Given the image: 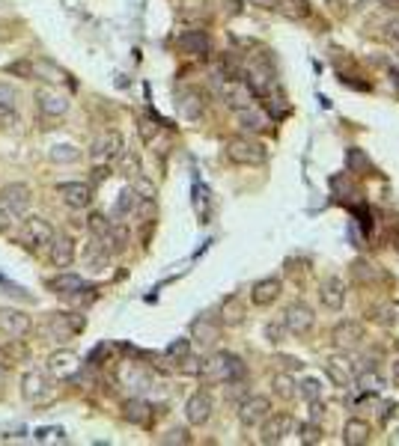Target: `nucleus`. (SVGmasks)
Instances as JSON below:
<instances>
[{
  "mask_svg": "<svg viewBox=\"0 0 399 446\" xmlns=\"http://www.w3.org/2000/svg\"><path fill=\"white\" fill-rule=\"evenodd\" d=\"M286 337H289V330H286L283 318H280V321H268V325H266V339H268L271 345H280Z\"/></svg>",
  "mask_w": 399,
  "mask_h": 446,
  "instance_id": "nucleus-34",
  "label": "nucleus"
},
{
  "mask_svg": "<svg viewBox=\"0 0 399 446\" xmlns=\"http://www.w3.org/2000/svg\"><path fill=\"white\" fill-rule=\"evenodd\" d=\"M122 417H126L131 426H146L149 423V405L143 399H129L122 405Z\"/></svg>",
  "mask_w": 399,
  "mask_h": 446,
  "instance_id": "nucleus-29",
  "label": "nucleus"
},
{
  "mask_svg": "<svg viewBox=\"0 0 399 446\" xmlns=\"http://www.w3.org/2000/svg\"><path fill=\"white\" fill-rule=\"evenodd\" d=\"M191 354V339H176V342H170L167 345V357H170V360H185V357H188Z\"/></svg>",
  "mask_w": 399,
  "mask_h": 446,
  "instance_id": "nucleus-36",
  "label": "nucleus"
},
{
  "mask_svg": "<svg viewBox=\"0 0 399 446\" xmlns=\"http://www.w3.org/2000/svg\"><path fill=\"white\" fill-rule=\"evenodd\" d=\"M48 435H51V428H39L36 431V440H48Z\"/></svg>",
  "mask_w": 399,
  "mask_h": 446,
  "instance_id": "nucleus-53",
  "label": "nucleus"
},
{
  "mask_svg": "<svg viewBox=\"0 0 399 446\" xmlns=\"http://www.w3.org/2000/svg\"><path fill=\"white\" fill-rule=\"evenodd\" d=\"M110 176V170L105 164H98V170H93V182H105Z\"/></svg>",
  "mask_w": 399,
  "mask_h": 446,
  "instance_id": "nucleus-50",
  "label": "nucleus"
},
{
  "mask_svg": "<svg viewBox=\"0 0 399 446\" xmlns=\"http://www.w3.org/2000/svg\"><path fill=\"white\" fill-rule=\"evenodd\" d=\"M33 330V318L24 313V309H12V306H4L0 309V333H6L9 339H27Z\"/></svg>",
  "mask_w": 399,
  "mask_h": 446,
  "instance_id": "nucleus-6",
  "label": "nucleus"
},
{
  "mask_svg": "<svg viewBox=\"0 0 399 446\" xmlns=\"http://www.w3.org/2000/svg\"><path fill=\"white\" fill-rule=\"evenodd\" d=\"M280 292H283L280 280H277V277H266V280L254 283V289H251V301H254L256 306H271V304L280 297Z\"/></svg>",
  "mask_w": 399,
  "mask_h": 446,
  "instance_id": "nucleus-21",
  "label": "nucleus"
},
{
  "mask_svg": "<svg viewBox=\"0 0 399 446\" xmlns=\"http://www.w3.org/2000/svg\"><path fill=\"white\" fill-rule=\"evenodd\" d=\"M15 102H18V90H15V86L0 83V104H12V107H15Z\"/></svg>",
  "mask_w": 399,
  "mask_h": 446,
  "instance_id": "nucleus-44",
  "label": "nucleus"
},
{
  "mask_svg": "<svg viewBox=\"0 0 399 446\" xmlns=\"http://www.w3.org/2000/svg\"><path fill=\"white\" fill-rule=\"evenodd\" d=\"M242 375H244V363L235 354H227V351L211 354L209 360L200 363V372H197V378L203 384H227V381H235Z\"/></svg>",
  "mask_w": 399,
  "mask_h": 446,
  "instance_id": "nucleus-1",
  "label": "nucleus"
},
{
  "mask_svg": "<svg viewBox=\"0 0 399 446\" xmlns=\"http://www.w3.org/2000/svg\"><path fill=\"white\" fill-rule=\"evenodd\" d=\"M239 126L244 128V131H268L271 128V116L266 114L263 107H256V104H247V107H242L239 110Z\"/></svg>",
  "mask_w": 399,
  "mask_h": 446,
  "instance_id": "nucleus-22",
  "label": "nucleus"
},
{
  "mask_svg": "<svg viewBox=\"0 0 399 446\" xmlns=\"http://www.w3.org/2000/svg\"><path fill=\"white\" fill-rule=\"evenodd\" d=\"M74 372H78V357H74L72 351L60 349V351H54L51 357H48V375L51 378L69 381V378H74Z\"/></svg>",
  "mask_w": 399,
  "mask_h": 446,
  "instance_id": "nucleus-14",
  "label": "nucleus"
},
{
  "mask_svg": "<svg viewBox=\"0 0 399 446\" xmlns=\"http://www.w3.org/2000/svg\"><path fill=\"white\" fill-rule=\"evenodd\" d=\"M280 318H283L286 330H289V337H307V333L313 330V325H316L313 306H307V304H301V301H295V304L286 306Z\"/></svg>",
  "mask_w": 399,
  "mask_h": 446,
  "instance_id": "nucleus-3",
  "label": "nucleus"
},
{
  "mask_svg": "<svg viewBox=\"0 0 399 446\" xmlns=\"http://www.w3.org/2000/svg\"><path fill=\"white\" fill-rule=\"evenodd\" d=\"M176 104H179V114L185 119H200V116H203V95H200L197 90H182L179 98H176Z\"/></svg>",
  "mask_w": 399,
  "mask_h": 446,
  "instance_id": "nucleus-25",
  "label": "nucleus"
},
{
  "mask_svg": "<svg viewBox=\"0 0 399 446\" xmlns=\"http://www.w3.org/2000/svg\"><path fill=\"white\" fill-rule=\"evenodd\" d=\"M21 396L33 405H42L48 399V375L45 372H39V369L27 372V375L21 378Z\"/></svg>",
  "mask_w": 399,
  "mask_h": 446,
  "instance_id": "nucleus-13",
  "label": "nucleus"
},
{
  "mask_svg": "<svg viewBox=\"0 0 399 446\" xmlns=\"http://www.w3.org/2000/svg\"><path fill=\"white\" fill-rule=\"evenodd\" d=\"M274 387H277V393L283 396V399H292V396H295V384H292L289 375H277V378H274Z\"/></svg>",
  "mask_w": 399,
  "mask_h": 446,
  "instance_id": "nucleus-41",
  "label": "nucleus"
},
{
  "mask_svg": "<svg viewBox=\"0 0 399 446\" xmlns=\"http://www.w3.org/2000/svg\"><path fill=\"white\" fill-rule=\"evenodd\" d=\"M57 194L69 208H90L93 205V184H86V182H63L57 188Z\"/></svg>",
  "mask_w": 399,
  "mask_h": 446,
  "instance_id": "nucleus-11",
  "label": "nucleus"
},
{
  "mask_svg": "<svg viewBox=\"0 0 399 446\" xmlns=\"http://www.w3.org/2000/svg\"><path fill=\"white\" fill-rule=\"evenodd\" d=\"M334 345H340V349H355V345H360V339H364V325L360 321H340V325L334 327L331 333Z\"/></svg>",
  "mask_w": 399,
  "mask_h": 446,
  "instance_id": "nucleus-20",
  "label": "nucleus"
},
{
  "mask_svg": "<svg viewBox=\"0 0 399 446\" xmlns=\"http://www.w3.org/2000/svg\"><path fill=\"white\" fill-rule=\"evenodd\" d=\"M48 259L54 268H69L74 262V238L72 235H54L48 244Z\"/></svg>",
  "mask_w": 399,
  "mask_h": 446,
  "instance_id": "nucleus-16",
  "label": "nucleus"
},
{
  "mask_svg": "<svg viewBox=\"0 0 399 446\" xmlns=\"http://www.w3.org/2000/svg\"><path fill=\"white\" fill-rule=\"evenodd\" d=\"M251 4H256V6H263V9H271V6H274V0H251Z\"/></svg>",
  "mask_w": 399,
  "mask_h": 446,
  "instance_id": "nucleus-54",
  "label": "nucleus"
},
{
  "mask_svg": "<svg viewBox=\"0 0 399 446\" xmlns=\"http://www.w3.org/2000/svg\"><path fill=\"white\" fill-rule=\"evenodd\" d=\"M271 414V399L268 396H244L239 402V419L244 426H256Z\"/></svg>",
  "mask_w": 399,
  "mask_h": 446,
  "instance_id": "nucleus-9",
  "label": "nucleus"
},
{
  "mask_svg": "<svg viewBox=\"0 0 399 446\" xmlns=\"http://www.w3.org/2000/svg\"><path fill=\"white\" fill-rule=\"evenodd\" d=\"M161 443H191V435L185 428H170L164 438H161Z\"/></svg>",
  "mask_w": 399,
  "mask_h": 446,
  "instance_id": "nucleus-43",
  "label": "nucleus"
},
{
  "mask_svg": "<svg viewBox=\"0 0 399 446\" xmlns=\"http://www.w3.org/2000/svg\"><path fill=\"white\" fill-rule=\"evenodd\" d=\"M54 238V227L45 217H27L24 220V232H21V244H27V250H39L48 247Z\"/></svg>",
  "mask_w": 399,
  "mask_h": 446,
  "instance_id": "nucleus-7",
  "label": "nucleus"
},
{
  "mask_svg": "<svg viewBox=\"0 0 399 446\" xmlns=\"http://www.w3.org/2000/svg\"><path fill=\"white\" fill-rule=\"evenodd\" d=\"M48 289L57 292V295H63V297H74V295H81V292H90L86 280L78 277V274H69V271H63V274H57V277L48 280Z\"/></svg>",
  "mask_w": 399,
  "mask_h": 446,
  "instance_id": "nucleus-19",
  "label": "nucleus"
},
{
  "mask_svg": "<svg viewBox=\"0 0 399 446\" xmlns=\"http://www.w3.org/2000/svg\"><path fill=\"white\" fill-rule=\"evenodd\" d=\"M155 131H158V128L152 126V122H149V119H140V137H143V140H152V137H155Z\"/></svg>",
  "mask_w": 399,
  "mask_h": 446,
  "instance_id": "nucleus-49",
  "label": "nucleus"
},
{
  "mask_svg": "<svg viewBox=\"0 0 399 446\" xmlns=\"http://www.w3.org/2000/svg\"><path fill=\"white\" fill-rule=\"evenodd\" d=\"M110 227H114V223H110L105 215H98V212H93L90 217H86V229H90V235H96L98 241H102L105 235L110 232Z\"/></svg>",
  "mask_w": 399,
  "mask_h": 446,
  "instance_id": "nucleus-31",
  "label": "nucleus"
},
{
  "mask_svg": "<svg viewBox=\"0 0 399 446\" xmlns=\"http://www.w3.org/2000/svg\"><path fill=\"white\" fill-rule=\"evenodd\" d=\"M223 393H227L230 402H239V399L247 396V387L242 384V378H235V381H227V390H223Z\"/></svg>",
  "mask_w": 399,
  "mask_h": 446,
  "instance_id": "nucleus-39",
  "label": "nucleus"
},
{
  "mask_svg": "<svg viewBox=\"0 0 399 446\" xmlns=\"http://www.w3.org/2000/svg\"><path fill=\"white\" fill-rule=\"evenodd\" d=\"M48 333L57 339V342H69L74 333H81L84 330V318L78 316H72V313H51L48 316Z\"/></svg>",
  "mask_w": 399,
  "mask_h": 446,
  "instance_id": "nucleus-8",
  "label": "nucleus"
},
{
  "mask_svg": "<svg viewBox=\"0 0 399 446\" xmlns=\"http://www.w3.org/2000/svg\"><path fill=\"white\" fill-rule=\"evenodd\" d=\"M325 375L331 378L334 387H352L355 384V366L348 357H331V360L325 363Z\"/></svg>",
  "mask_w": 399,
  "mask_h": 446,
  "instance_id": "nucleus-18",
  "label": "nucleus"
},
{
  "mask_svg": "<svg viewBox=\"0 0 399 446\" xmlns=\"http://www.w3.org/2000/svg\"><path fill=\"white\" fill-rule=\"evenodd\" d=\"M81 152L74 146H54L51 149V161H57V164H72V161H78Z\"/></svg>",
  "mask_w": 399,
  "mask_h": 446,
  "instance_id": "nucleus-35",
  "label": "nucleus"
},
{
  "mask_svg": "<svg viewBox=\"0 0 399 446\" xmlns=\"http://www.w3.org/2000/svg\"><path fill=\"white\" fill-rule=\"evenodd\" d=\"M0 286H4V289H9V295H15V297H27V301H30L27 289H24V286H15V283H9L6 277H0Z\"/></svg>",
  "mask_w": 399,
  "mask_h": 446,
  "instance_id": "nucleus-46",
  "label": "nucleus"
},
{
  "mask_svg": "<svg viewBox=\"0 0 399 446\" xmlns=\"http://www.w3.org/2000/svg\"><path fill=\"white\" fill-rule=\"evenodd\" d=\"M298 426H301V423H295V417H289V414H268L263 419L259 440H263V443H283L289 435H295Z\"/></svg>",
  "mask_w": 399,
  "mask_h": 446,
  "instance_id": "nucleus-5",
  "label": "nucleus"
},
{
  "mask_svg": "<svg viewBox=\"0 0 399 446\" xmlns=\"http://www.w3.org/2000/svg\"><path fill=\"white\" fill-rule=\"evenodd\" d=\"M131 188H134L137 196H143V200H152V196H155V184H152V182H146L143 176H134V184H131Z\"/></svg>",
  "mask_w": 399,
  "mask_h": 446,
  "instance_id": "nucleus-38",
  "label": "nucleus"
},
{
  "mask_svg": "<svg viewBox=\"0 0 399 446\" xmlns=\"http://www.w3.org/2000/svg\"><path fill=\"white\" fill-rule=\"evenodd\" d=\"M12 217H15V215H12L9 208H6L4 203H0V232H6V229L12 227Z\"/></svg>",
  "mask_w": 399,
  "mask_h": 446,
  "instance_id": "nucleus-48",
  "label": "nucleus"
},
{
  "mask_svg": "<svg viewBox=\"0 0 399 446\" xmlns=\"http://www.w3.org/2000/svg\"><path fill=\"white\" fill-rule=\"evenodd\" d=\"M137 200L140 196L134 194V188H126L119 196H117V203H114V220H122V217H129L131 215V208L137 205Z\"/></svg>",
  "mask_w": 399,
  "mask_h": 446,
  "instance_id": "nucleus-30",
  "label": "nucleus"
},
{
  "mask_svg": "<svg viewBox=\"0 0 399 446\" xmlns=\"http://www.w3.org/2000/svg\"><path fill=\"white\" fill-rule=\"evenodd\" d=\"M18 126H21L18 110L12 104H0V128H4V131H18Z\"/></svg>",
  "mask_w": 399,
  "mask_h": 446,
  "instance_id": "nucleus-33",
  "label": "nucleus"
},
{
  "mask_svg": "<svg viewBox=\"0 0 399 446\" xmlns=\"http://www.w3.org/2000/svg\"><path fill=\"white\" fill-rule=\"evenodd\" d=\"M36 104H39L45 116H63L69 110V95L51 90V86H42V90L36 93Z\"/></svg>",
  "mask_w": 399,
  "mask_h": 446,
  "instance_id": "nucleus-15",
  "label": "nucleus"
},
{
  "mask_svg": "<svg viewBox=\"0 0 399 446\" xmlns=\"http://www.w3.org/2000/svg\"><path fill=\"white\" fill-rule=\"evenodd\" d=\"M340 4H343L346 9H355V6H360V4H364V0H340ZM343 6H340V9H343Z\"/></svg>",
  "mask_w": 399,
  "mask_h": 446,
  "instance_id": "nucleus-51",
  "label": "nucleus"
},
{
  "mask_svg": "<svg viewBox=\"0 0 399 446\" xmlns=\"http://www.w3.org/2000/svg\"><path fill=\"white\" fill-rule=\"evenodd\" d=\"M277 15L283 18H292V21H301L310 15V4L307 0H274V6H271Z\"/></svg>",
  "mask_w": 399,
  "mask_h": 446,
  "instance_id": "nucleus-26",
  "label": "nucleus"
},
{
  "mask_svg": "<svg viewBox=\"0 0 399 446\" xmlns=\"http://www.w3.org/2000/svg\"><path fill=\"white\" fill-rule=\"evenodd\" d=\"M244 316H247V306H244V301H242L239 295H230L227 301L221 304V321H223V325H230V327L233 325H242Z\"/></svg>",
  "mask_w": 399,
  "mask_h": 446,
  "instance_id": "nucleus-24",
  "label": "nucleus"
},
{
  "mask_svg": "<svg viewBox=\"0 0 399 446\" xmlns=\"http://www.w3.org/2000/svg\"><path fill=\"white\" fill-rule=\"evenodd\" d=\"M369 440V426L367 419H348L343 426V443L348 446H364Z\"/></svg>",
  "mask_w": 399,
  "mask_h": 446,
  "instance_id": "nucleus-27",
  "label": "nucleus"
},
{
  "mask_svg": "<svg viewBox=\"0 0 399 446\" xmlns=\"http://www.w3.org/2000/svg\"><path fill=\"white\" fill-rule=\"evenodd\" d=\"M298 431H301V443H307V446H313V443H322V428L316 426V419H313V423H304V426H298Z\"/></svg>",
  "mask_w": 399,
  "mask_h": 446,
  "instance_id": "nucleus-37",
  "label": "nucleus"
},
{
  "mask_svg": "<svg viewBox=\"0 0 399 446\" xmlns=\"http://www.w3.org/2000/svg\"><path fill=\"white\" fill-rule=\"evenodd\" d=\"M319 301L325 309H343L346 304V286H343V280L340 277H328V280H322L319 283Z\"/></svg>",
  "mask_w": 399,
  "mask_h": 446,
  "instance_id": "nucleus-17",
  "label": "nucleus"
},
{
  "mask_svg": "<svg viewBox=\"0 0 399 446\" xmlns=\"http://www.w3.org/2000/svg\"><path fill=\"white\" fill-rule=\"evenodd\" d=\"M391 378H393V384L399 387V360H396V363H393V369H391Z\"/></svg>",
  "mask_w": 399,
  "mask_h": 446,
  "instance_id": "nucleus-52",
  "label": "nucleus"
},
{
  "mask_svg": "<svg viewBox=\"0 0 399 446\" xmlns=\"http://www.w3.org/2000/svg\"><path fill=\"white\" fill-rule=\"evenodd\" d=\"M298 393H301V396H304V399H310V402H313V399H319V393H322V387H319V384H316L313 378H307V381L301 384V390H298Z\"/></svg>",
  "mask_w": 399,
  "mask_h": 446,
  "instance_id": "nucleus-45",
  "label": "nucleus"
},
{
  "mask_svg": "<svg viewBox=\"0 0 399 446\" xmlns=\"http://www.w3.org/2000/svg\"><path fill=\"white\" fill-rule=\"evenodd\" d=\"M358 384H360V390H379V387H381V378L369 369V372H364V375L358 378Z\"/></svg>",
  "mask_w": 399,
  "mask_h": 446,
  "instance_id": "nucleus-42",
  "label": "nucleus"
},
{
  "mask_svg": "<svg viewBox=\"0 0 399 446\" xmlns=\"http://www.w3.org/2000/svg\"><path fill=\"white\" fill-rule=\"evenodd\" d=\"M191 337L197 339V342H203V345H211L218 337H221V327L215 325L211 318H206V316H200L194 325H191Z\"/></svg>",
  "mask_w": 399,
  "mask_h": 446,
  "instance_id": "nucleus-28",
  "label": "nucleus"
},
{
  "mask_svg": "<svg viewBox=\"0 0 399 446\" xmlns=\"http://www.w3.org/2000/svg\"><path fill=\"white\" fill-rule=\"evenodd\" d=\"M0 203H4L12 215H24L30 208L33 196H30V188L24 182H9L6 188L0 191Z\"/></svg>",
  "mask_w": 399,
  "mask_h": 446,
  "instance_id": "nucleus-10",
  "label": "nucleus"
},
{
  "mask_svg": "<svg viewBox=\"0 0 399 446\" xmlns=\"http://www.w3.org/2000/svg\"><path fill=\"white\" fill-rule=\"evenodd\" d=\"M227 158L233 161V164L256 167V164H263V161L268 158V152H266V146L259 143V140L242 134V137H233V140L227 143Z\"/></svg>",
  "mask_w": 399,
  "mask_h": 446,
  "instance_id": "nucleus-2",
  "label": "nucleus"
},
{
  "mask_svg": "<svg viewBox=\"0 0 399 446\" xmlns=\"http://www.w3.org/2000/svg\"><path fill=\"white\" fill-rule=\"evenodd\" d=\"M179 48L185 54H194V57H206L209 54V36L203 30H188L185 36H179Z\"/></svg>",
  "mask_w": 399,
  "mask_h": 446,
  "instance_id": "nucleus-23",
  "label": "nucleus"
},
{
  "mask_svg": "<svg viewBox=\"0 0 399 446\" xmlns=\"http://www.w3.org/2000/svg\"><path fill=\"white\" fill-rule=\"evenodd\" d=\"M384 36H388L391 42H399V15H396V18H391L388 24H384Z\"/></svg>",
  "mask_w": 399,
  "mask_h": 446,
  "instance_id": "nucleus-47",
  "label": "nucleus"
},
{
  "mask_svg": "<svg viewBox=\"0 0 399 446\" xmlns=\"http://www.w3.org/2000/svg\"><path fill=\"white\" fill-rule=\"evenodd\" d=\"M119 173L122 176H140V161H137L134 152H129V149H122L119 152Z\"/></svg>",
  "mask_w": 399,
  "mask_h": 446,
  "instance_id": "nucleus-32",
  "label": "nucleus"
},
{
  "mask_svg": "<svg viewBox=\"0 0 399 446\" xmlns=\"http://www.w3.org/2000/svg\"><path fill=\"white\" fill-rule=\"evenodd\" d=\"M122 149H126L122 134L114 131V128H107V131H102V134H98V137L90 143V158H93V164H110L114 158H119Z\"/></svg>",
  "mask_w": 399,
  "mask_h": 446,
  "instance_id": "nucleus-4",
  "label": "nucleus"
},
{
  "mask_svg": "<svg viewBox=\"0 0 399 446\" xmlns=\"http://www.w3.org/2000/svg\"><path fill=\"white\" fill-rule=\"evenodd\" d=\"M215 411V402H211L209 393H194L188 402H185V417H188L191 426H206Z\"/></svg>",
  "mask_w": 399,
  "mask_h": 446,
  "instance_id": "nucleus-12",
  "label": "nucleus"
},
{
  "mask_svg": "<svg viewBox=\"0 0 399 446\" xmlns=\"http://www.w3.org/2000/svg\"><path fill=\"white\" fill-rule=\"evenodd\" d=\"M6 72H9V74H18V78H36L30 60H18V63H9Z\"/></svg>",
  "mask_w": 399,
  "mask_h": 446,
  "instance_id": "nucleus-40",
  "label": "nucleus"
}]
</instances>
